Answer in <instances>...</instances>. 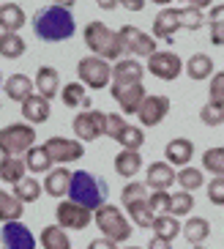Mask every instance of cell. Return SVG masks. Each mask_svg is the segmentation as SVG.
Here are the masks:
<instances>
[{
	"label": "cell",
	"mask_w": 224,
	"mask_h": 249,
	"mask_svg": "<svg viewBox=\"0 0 224 249\" xmlns=\"http://www.w3.org/2000/svg\"><path fill=\"white\" fill-rule=\"evenodd\" d=\"M85 47L93 55H102L107 60H121L126 47H123L121 33L109 30L104 22H90L85 25Z\"/></svg>",
	"instance_id": "cell-3"
},
{
	"label": "cell",
	"mask_w": 224,
	"mask_h": 249,
	"mask_svg": "<svg viewBox=\"0 0 224 249\" xmlns=\"http://www.w3.org/2000/svg\"><path fill=\"white\" fill-rule=\"evenodd\" d=\"M208 200L213 205H224V176H216L208 181Z\"/></svg>",
	"instance_id": "cell-45"
},
{
	"label": "cell",
	"mask_w": 224,
	"mask_h": 249,
	"mask_svg": "<svg viewBox=\"0 0 224 249\" xmlns=\"http://www.w3.org/2000/svg\"><path fill=\"white\" fill-rule=\"evenodd\" d=\"M148 197H151L148 183H139V181L126 183V186H123V192H121V203H123V205L134 203V200H148Z\"/></svg>",
	"instance_id": "cell-40"
},
{
	"label": "cell",
	"mask_w": 224,
	"mask_h": 249,
	"mask_svg": "<svg viewBox=\"0 0 224 249\" xmlns=\"http://www.w3.org/2000/svg\"><path fill=\"white\" fill-rule=\"evenodd\" d=\"M99 3V8H104V11H112V8L121 6V0H96Z\"/></svg>",
	"instance_id": "cell-52"
},
{
	"label": "cell",
	"mask_w": 224,
	"mask_h": 249,
	"mask_svg": "<svg viewBox=\"0 0 224 249\" xmlns=\"http://www.w3.org/2000/svg\"><path fill=\"white\" fill-rule=\"evenodd\" d=\"M181 25L186 30H200L205 25V17H203V8L197 6H183L181 8Z\"/></svg>",
	"instance_id": "cell-41"
},
{
	"label": "cell",
	"mask_w": 224,
	"mask_h": 249,
	"mask_svg": "<svg viewBox=\"0 0 224 249\" xmlns=\"http://www.w3.org/2000/svg\"><path fill=\"white\" fill-rule=\"evenodd\" d=\"M183 235H186V241L191 244V247H194V244H203L205 238L210 235L208 219H203V216H189L186 227H183Z\"/></svg>",
	"instance_id": "cell-33"
},
{
	"label": "cell",
	"mask_w": 224,
	"mask_h": 249,
	"mask_svg": "<svg viewBox=\"0 0 224 249\" xmlns=\"http://www.w3.org/2000/svg\"><path fill=\"white\" fill-rule=\"evenodd\" d=\"M145 71L148 69H142V63L134 58H121L112 66V85H134V82H142Z\"/></svg>",
	"instance_id": "cell-16"
},
{
	"label": "cell",
	"mask_w": 224,
	"mask_h": 249,
	"mask_svg": "<svg viewBox=\"0 0 224 249\" xmlns=\"http://www.w3.org/2000/svg\"><path fill=\"white\" fill-rule=\"evenodd\" d=\"M41 183L36 181V178H22L19 183H14V195L22 200V203H36L38 197H41Z\"/></svg>",
	"instance_id": "cell-36"
},
{
	"label": "cell",
	"mask_w": 224,
	"mask_h": 249,
	"mask_svg": "<svg viewBox=\"0 0 224 249\" xmlns=\"http://www.w3.org/2000/svg\"><path fill=\"white\" fill-rule=\"evenodd\" d=\"M126 211H129V219L139 227H153V222H156V213H153L148 200H134L126 205Z\"/></svg>",
	"instance_id": "cell-32"
},
{
	"label": "cell",
	"mask_w": 224,
	"mask_h": 249,
	"mask_svg": "<svg viewBox=\"0 0 224 249\" xmlns=\"http://www.w3.org/2000/svg\"><path fill=\"white\" fill-rule=\"evenodd\" d=\"M93 225H99V230H102L107 238L118 241V244L131 238V222L126 219V213L112 203H104L102 208H96L93 211Z\"/></svg>",
	"instance_id": "cell-4"
},
{
	"label": "cell",
	"mask_w": 224,
	"mask_h": 249,
	"mask_svg": "<svg viewBox=\"0 0 224 249\" xmlns=\"http://www.w3.org/2000/svg\"><path fill=\"white\" fill-rule=\"evenodd\" d=\"M6 96L11 102H25L28 96H33V80L25 77V74H11L6 80Z\"/></svg>",
	"instance_id": "cell-27"
},
{
	"label": "cell",
	"mask_w": 224,
	"mask_h": 249,
	"mask_svg": "<svg viewBox=\"0 0 224 249\" xmlns=\"http://www.w3.org/2000/svg\"><path fill=\"white\" fill-rule=\"evenodd\" d=\"M208 19H210V22H224V3H216V6H210Z\"/></svg>",
	"instance_id": "cell-49"
},
{
	"label": "cell",
	"mask_w": 224,
	"mask_h": 249,
	"mask_svg": "<svg viewBox=\"0 0 224 249\" xmlns=\"http://www.w3.org/2000/svg\"><path fill=\"white\" fill-rule=\"evenodd\" d=\"M186 74L191 77L194 82H203L208 77H213V60L205 55V52H197L186 60Z\"/></svg>",
	"instance_id": "cell-29"
},
{
	"label": "cell",
	"mask_w": 224,
	"mask_h": 249,
	"mask_svg": "<svg viewBox=\"0 0 224 249\" xmlns=\"http://www.w3.org/2000/svg\"><path fill=\"white\" fill-rule=\"evenodd\" d=\"M71 170L66 167H55L47 173V178H44V192L50 195V197H69V189H71Z\"/></svg>",
	"instance_id": "cell-20"
},
{
	"label": "cell",
	"mask_w": 224,
	"mask_h": 249,
	"mask_svg": "<svg viewBox=\"0 0 224 249\" xmlns=\"http://www.w3.org/2000/svg\"><path fill=\"white\" fill-rule=\"evenodd\" d=\"M183 3H189V6H197V8H210V6H213V0H183Z\"/></svg>",
	"instance_id": "cell-53"
},
{
	"label": "cell",
	"mask_w": 224,
	"mask_h": 249,
	"mask_svg": "<svg viewBox=\"0 0 224 249\" xmlns=\"http://www.w3.org/2000/svg\"><path fill=\"white\" fill-rule=\"evenodd\" d=\"M36 90L52 102V99H55V93H60V90H63V88H60V74L55 71L52 66H41L36 71Z\"/></svg>",
	"instance_id": "cell-21"
},
{
	"label": "cell",
	"mask_w": 224,
	"mask_h": 249,
	"mask_svg": "<svg viewBox=\"0 0 224 249\" xmlns=\"http://www.w3.org/2000/svg\"><path fill=\"white\" fill-rule=\"evenodd\" d=\"M55 219H58L60 227L66 230H85L90 222H93V208L77 203V200H63L58 203V211H55Z\"/></svg>",
	"instance_id": "cell-7"
},
{
	"label": "cell",
	"mask_w": 224,
	"mask_h": 249,
	"mask_svg": "<svg viewBox=\"0 0 224 249\" xmlns=\"http://www.w3.org/2000/svg\"><path fill=\"white\" fill-rule=\"evenodd\" d=\"M181 216H175V213H159L156 216V222H153V235H159V238H164V241H175L178 235L183 233V227H181Z\"/></svg>",
	"instance_id": "cell-22"
},
{
	"label": "cell",
	"mask_w": 224,
	"mask_h": 249,
	"mask_svg": "<svg viewBox=\"0 0 224 249\" xmlns=\"http://www.w3.org/2000/svg\"><path fill=\"white\" fill-rule=\"evenodd\" d=\"M3 249H36V238L22 222H6L0 230Z\"/></svg>",
	"instance_id": "cell-12"
},
{
	"label": "cell",
	"mask_w": 224,
	"mask_h": 249,
	"mask_svg": "<svg viewBox=\"0 0 224 249\" xmlns=\"http://www.w3.org/2000/svg\"><path fill=\"white\" fill-rule=\"evenodd\" d=\"M41 247L44 249H71V241H69L66 227H60V225L44 227L41 230Z\"/></svg>",
	"instance_id": "cell-30"
},
{
	"label": "cell",
	"mask_w": 224,
	"mask_h": 249,
	"mask_svg": "<svg viewBox=\"0 0 224 249\" xmlns=\"http://www.w3.org/2000/svg\"><path fill=\"white\" fill-rule=\"evenodd\" d=\"M148 203H151L153 213L159 216V213H170V203H172V195L167 189H156L151 192V197H148Z\"/></svg>",
	"instance_id": "cell-43"
},
{
	"label": "cell",
	"mask_w": 224,
	"mask_h": 249,
	"mask_svg": "<svg viewBox=\"0 0 224 249\" xmlns=\"http://www.w3.org/2000/svg\"><path fill=\"white\" fill-rule=\"evenodd\" d=\"M25 170H28V161L19 159V156H3L0 159V181L6 183H19L25 178Z\"/></svg>",
	"instance_id": "cell-24"
},
{
	"label": "cell",
	"mask_w": 224,
	"mask_h": 249,
	"mask_svg": "<svg viewBox=\"0 0 224 249\" xmlns=\"http://www.w3.org/2000/svg\"><path fill=\"white\" fill-rule=\"evenodd\" d=\"M126 129V121H123V115H118V112H107V137L118 140V134Z\"/></svg>",
	"instance_id": "cell-46"
},
{
	"label": "cell",
	"mask_w": 224,
	"mask_h": 249,
	"mask_svg": "<svg viewBox=\"0 0 224 249\" xmlns=\"http://www.w3.org/2000/svg\"><path fill=\"white\" fill-rule=\"evenodd\" d=\"M164 156H167V161H170L172 167H186L189 161L194 159V142H191L189 137H175V140L167 142Z\"/></svg>",
	"instance_id": "cell-19"
},
{
	"label": "cell",
	"mask_w": 224,
	"mask_h": 249,
	"mask_svg": "<svg viewBox=\"0 0 224 249\" xmlns=\"http://www.w3.org/2000/svg\"><path fill=\"white\" fill-rule=\"evenodd\" d=\"M191 249H208V247H203V244H194V247H191Z\"/></svg>",
	"instance_id": "cell-56"
},
{
	"label": "cell",
	"mask_w": 224,
	"mask_h": 249,
	"mask_svg": "<svg viewBox=\"0 0 224 249\" xmlns=\"http://www.w3.org/2000/svg\"><path fill=\"white\" fill-rule=\"evenodd\" d=\"M200 121H203L205 126H222L224 124V107L208 102L203 110H200Z\"/></svg>",
	"instance_id": "cell-42"
},
{
	"label": "cell",
	"mask_w": 224,
	"mask_h": 249,
	"mask_svg": "<svg viewBox=\"0 0 224 249\" xmlns=\"http://www.w3.org/2000/svg\"><path fill=\"white\" fill-rule=\"evenodd\" d=\"M44 145H47V151H50L52 161H58V164H69V161H77V159L85 156V145H82V140L50 137Z\"/></svg>",
	"instance_id": "cell-11"
},
{
	"label": "cell",
	"mask_w": 224,
	"mask_h": 249,
	"mask_svg": "<svg viewBox=\"0 0 224 249\" xmlns=\"http://www.w3.org/2000/svg\"><path fill=\"white\" fill-rule=\"evenodd\" d=\"M22 211H25V203H22L17 195L0 189V222H19L22 219Z\"/></svg>",
	"instance_id": "cell-25"
},
{
	"label": "cell",
	"mask_w": 224,
	"mask_h": 249,
	"mask_svg": "<svg viewBox=\"0 0 224 249\" xmlns=\"http://www.w3.org/2000/svg\"><path fill=\"white\" fill-rule=\"evenodd\" d=\"M178 183H181V189H186V192H194V189H200L205 183V178H203V170H197V167H181L178 170Z\"/></svg>",
	"instance_id": "cell-37"
},
{
	"label": "cell",
	"mask_w": 224,
	"mask_h": 249,
	"mask_svg": "<svg viewBox=\"0 0 224 249\" xmlns=\"http://www.w3.org/2000/svg\"><path fill=\"white\" fill-rule=\"evenodd\" d=\"M142 167V156L137 151H129V148H121V154L115 156V173L121 178H134Z\"/></svg>",
	"instance_id": "cell-23"
},
{
	"label": "cell",
	"mask_w": 224,
	"mask_h": 249,
	"mask_svg": "<svg viewBox=\"0 0 224 249\" xmlns=\"http://www.w3.org/2000/svg\"><path fill=\"white\" fill-rule=\"evenodd\" d=\"M123 249H139V247H123Z\"/></svg>",
	"instance_id": "cell-57"
},
{
	"label": "cell",
	"mask_w": 224,
	"mask_h": 249,
	"mask_svg": "<svg viewBox=\"0 0 224 249\" xmlns=\"http://www.w3.org/2000/svg\"><path fill=\"white\" fill-rule=\"evenodd\" d=\"M87 249H118V241H112V238L102 235V238H93V241L87 244Z\"/></svg>",
	"instance_id": "cell-48"
},
{
	"label": "cell",
	"mask_w": 224,
	"mask_h": 249,
	"mask_svg": "<svg viewBox=\"0 0 224 249\" xmlns=\"http://www.w3.org/2000/svg\"><path fill=\"white\" fill-rule=\"evenodd\" d=\"M33 30L41 41H66V38L74 36L77 22H74V14L66 6H44L41 11H36L33 17Z\"/></svg>",
	"instance_id": "cell-1"
},
{
	"label": "cell",
	"mask_w": 224,
	"mask_h": 249,
	"mask_svg": "<svg viewBox=\"0 0 224 249\" xmlns=\"http://www.w3.org/2000/svg\"><path fill=\"white\" fill-rule=\"evenodd\" d=\"M121 6L126 8V11H142L145 0H121Z\"/></svg>",
	"instance_id": "cell-50"
},
{
	"label": "cell",
	"mask_w": 224,
	"mask_h": 249,
	"mask_svg": "<svg viewBox=\"0 0 224 249\" xmlns=\"http://www.w3.org/2000/svg\"><path fill=\"white\" fill-rule=\"evenodd\" d=\"M194 211V197H191V192L181 189L172 195V203H170V213L175 216H189V213Z\"/></svg>",
	"instance_id": "cell-39"
},
{
	"label": "cell",
	"mask_w": 224,
	"mask_h": 249,
	"mask_svg": "<svg viewBox=\"0 0 224 249\" xmlns=\"http://www.w3.org/2000/svg\"><path fill=\"white\" fill-rule=\"evenodd\" d=\"M148 71L156 77V80H164V82H172V80H178L181 77V71H183V60L175 55V52H170V50H156L148 58Z\"/></svg>",
	"instance_id": "cell-8"
},
{
	"label": "cell",
	"mask_w": 224,
	"mask_h": 249,
	"mask_svg": "<svg viewBox=\"0 0 224 249\" xmlns=\"http://www.w3.org/2000/svg\"><path fill=\"white\" fill-rule=\"evenodd\" d=\"M167 112H170V99L153 93V96H145V102H142V107H139L137 118L142 121V126L151 129V126H159L161 121H164Z\"/></svg>",
	"instance_id": "cell-14"
},
{
	"label": "cell",
	"mask_w": 224,
	"mask_h": 249,
	"mask_svg": "<svg viewBox=\"0 0 224 249\" xmlns=\"http://www.w3.org/2000/svg\"><path fill=\"white\" fill-rule=\"evenodd\" d=\"M178 181V173L172 170L170 161H153L148 173H145V183H148V189H170L172 183Z\"/></svg>",
	"instance_id": "cell-17"
},
{
	"label": "cell",
	"mask_w": 224,
	"mask_h": 249,
	"mask_svg": "<svg viewBox=\"0 0 224 249\" xmlns=\"http://www.w3.org/2000/svg\"><path fill=\"white\" fill-rule=\"evenodd\" d=\"M210 44L224 47V22H210Z\"/></svg>",
	"instance_id": "cell-47"
},
{
	"label": "cell",
	"mask_w": 224,
	"mask_h": 249,
	"mask_svg": "<svg viewBox=\"0 0 224 249\" xmlns=\"http://www.w3.org/2000/svg\"><path fill=\"white\" fill-rule=\"evenodd\" d=\"M69 197L77 200V203L87 205V208H102L109 197V186L104 178H96L93 173L87 170H77L71 176V189H69Z\"/></svg>",
	"instance_id": "cell-2"
},
{
	"label": "cell",
	"mask_w": 224,
	"mask_h": 249,
	"mask_svg": "<svg viewBox=\"0 0 224 249\" xmlns=\"http://www.w3.org/2000/svg\"><path fill=\"white\" fill-rule=\"evenodd\" d=\"M25 161H28L30 173H50V167H52V156L47 151V145H33L25 154Z\"/></svg>",
	"instance_id": "cell-34"
},
{
	"label": "cell",
	"mask_w": 224,
	"mask_h": 249,
	"mask_svg": "<svg viewBox=\"0 0 224 249\" xmlns=\"http://www.w3.org/2000/svg\"><path fill=\"white\" fill-rule=\"evenodd\" d=\"M50 99L47 96H41V93H33V96H28L25 102H22V118L28 121V124H33V126H38V124H47L50 121Z\"/></svg>",
	"instance_id": "cell-18"
},
{
	"label": "cell",
	"mask_w": 224,
	"mask_h": 249,
	"mask_svg": "<svg viewBox=\"0 0 224 249\" xmlns=\"http://www.w3.org/2000/svg\"><path fill=\"white\" fill-rule=\"evenodd\" d=\"M203 167L210 176H224V148H208L203 154Z\"/></svg>",
	"instance_id": "cell-38"
},
{
	"label": "cell",
	"mask_w": 224,
	"mask_h": 249,
	"mask_svg": "<svg viewBox=\"0 0 224 249\" xmlns=\"http://www.w3.org/2000/svg\"><path fill=\"white\" fill-rule=\"evenodd\" d=\"M77 74H80V82H85L87 88L102 90L112 80V66H109V60L102 58V55H87V58H82L77 63Z\"/></svg>",
	"instance_id": "cell-6"
},
{
	"label": "cell",
	"mask_w": 224,
	"mask_h": 249,
	"mask_svg": "<svg viewBox=\"0 0 224 249\" xmlns=\"http://www.w3.org/2000/svg\"><path fill=\"white\" fill-rule=\"evenodd\" d=\"M71 126H74L77 140H82V142H93V140H99L102 134H107V112H102V110L80 112V115L74 118Z\"/></svg>",
	"instance_id": "cell-9"
},
{
	"label": "cell",
	"mask_w": 224,
	"mask_h": 249,
	"mask_svg": "<svg viewBox=\"0 0 224 249\" xmlns=\"http://www.w3.org/2000/svg\"><path fill=\"white\" fill-rule=\"evenodd\" d=\"M25 38L19 36V33H0V55L3 58H8V60H17V58H22L25 55Z\"/></svg>",
	"instance_id": "cell-31"
},
{
	"label": "cell",
	"mask_w": 224,
	"mask_h": 249,
	"mask_svg": "<svg viewBox=\"0 0 224 249\" xmlns=\"http://www.w3.org/2000/svg\"><path fill=\"white\" fill-rule=\"evenodd\" d=\"M151 3H159V6L164 8V6H170V3H172V0H151Z\"/></svg>",
	"instance_id": "cell-55"
},
{
	"label": "cell",
	"mask_w": 224,
	"mask_h": 249,
	"mask_svg": "<svg viewBox=\"0 0 224 249\" xmlns=\"http://www.w3.org/2000/svg\"><path fill=\"white\" fill-rule=\"evenodd\" d=\"M208 102L219 104V107H224V71H216L213 77H210V88H208Z\"/></svg>",
	"instance_id": "cell-44"
},
{
	"label": "cell",
	"mask_w": 224,
	"mask_h": 249,
	"mask_svg": "<svg viewBox=\"0 0 224 249\" xmlns=\"http://www.w3.org/2000/svg\"><path fill=\"white\" fill-rule=\"evenodd\" d=\"M0 28L6 33H19V28H25V11L17 3H3L0 6Z\"/></svg>",
	"instance_id": "cell-26"
},
{
	"label": "cell",
	"mask_w": 224,
	"mask_h": 249,
	"mask_svg": "<svg viewBox=\"0 0 224 249\" xmlns=\"http://www.w3.org/2000/svg\"><path fill=\"white\" fill-rule=\"evenodd\" d=\"M85 82H69L63 90H60V99H63L66 107H71V110H77V107H85V110H90V99H87L85 93Z\"/></svg>",
	"instance_id": "cell-28"
},
{
	"label": "cell",
	"mask_w": 224,
	"mask_h": 249,
	"mask_svg": "<svg viewBox=\"0 0 224 249\" xmlns=\"http://www.w3.org/2000/svg\"><path fill=\"white\" fill-rule=\"evenodd\" d=\"M36 145V129L33 124H11L0 129V154L3 156H19L28 154Z\"/></svg>",
	"instance_id": "cell-5"
},
{
	"label": "cell",
	"mask_w": 224,
	"mask_h": 249,
	"mask_svg": "<svg viewBox=\"0 0 224 249\" xmlns=\"http://www.w3.org/2000/svg\"><path fill=\"white\" fill-rule=\"evenodd\" d=\"M145 85L142 82H134V85H112V99L121 104L123 112H131V115H137L139 107L145 102Z\"/></svg>",
	"instance_id": "cell-13"
},
{
	"label": "cell",
	"mask_w": 224,
	"mask_h": 249,
	"mask_svg": "<svg viewBox=\"0 0 224 249\" xmlns=\"http://www.w3.org/2000/svg\"><path fill=\"white\" fill-rule=\"evenodd\" d=\"M115 142H121V148H129V151H139V148L145 145V132H142V126H129V124H126V129L118 134Z\"/></svg>",
	"instance_id": "cell-35"
},
{
	"label": "cell",
	"mask_w": 224,
	"mask_h": 249,
	"mask_svg": "<svg viewBox=\"0 0 224 249\" xmlns=\"http://www.w3.org/2000/svg\"><path fill=\"white\" fill-rule=\"evenodd\" d=\"M52 3H58V6H66V8H71L77 0H52Z\"/></svg>",
	"instance_id": "cell-54"
},
{
	"label": "cell",
	"mask_w": 224,
	"mask_h": 249,
	"mask_svg": "<svg viewBox=\"0 0 224 249\" xmlns=\"http://www.w3.org/2000/svg\"><path fill=\"white\" fill-rule=\"evenodd\" d=\"M181 8H172V6H164L159 14L153 17V36L156 38H164V41H172L175 33L181 30Z\"/></svg>",
	"instance_id": "cell-15"
},
{
	"label": "cell",
	"mask_w": 224,
	"mask_h": 249,
	"mask_svg": "<svg viewBox=\"0 0 224 249\" xmlns=\"http://www.w3.org/2000/svg\"><path fill=\"white\" fill-rule=\"evenodd\" d=\"M148 249H172V241H164V238H159V235H153L151 244H148Z\"/></svg>",
	"instance_id": "cell-51"
},
{
	"label": "cell",
	"mask_w": 224,
	"mask_h": 249,
	"mask_svg": "<svg viewBox=\"0 0 224 249\" xmlns=\"http://www.w3.org/2000/svg\"><path fill=\"white\" fill-rule=\"evenodd\" d=\"M118 33H121V38H123L126 52L137 55V58H151L153 52H156V36H148V33H142V30L134 28V25H123Z\"/></svg>",
	"instance_id": "cell-10"
},
{
	"label": "cell",
	"mask_w": 224,
	"mask_h": 249,
	"mask_svg": "<svg viewBox=\"0 0 224 249\" xmlns=\"http://www.w3.org/2000/svg\"><path fill=\"white\" fill-rule=\"evenodd\" d=\"M0 82H3V80H0Z\"/></svg>",
	"instance_id": "cell-58"
}]
</instances>
